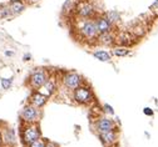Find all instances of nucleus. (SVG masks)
<instances>
[{"mask_svg":"<svg viewBox=\"0 0 158 147\" xmlns=\"http://www.w3.org/2000/svg\"><path fill=\"white\" fill-rule=\"evenodd\" d=\"M13 12V15H19L25 10L26 4L23 2V0H10L9 5H8Z\"/></svg>","mask_w":158,"mask_h":147,"instance_id":"16","label":"nucleus"},{"mask_svg":"<svg viewBox=\"0 0 158 147\" xmlns=\"http://www.w3.org/2000/svg\"><path fill=\"white\" fill-rule=\"evenodd\" d=\"M74 14L79 19H94L98 14L94 4L89 0H79L75 4Z\"/></svg>","mask_w":158,"mask_h":147,"instance_id":"4","label":"nucleus"},{"mask_svg":"<svg viewBox=\"0 0 158 147\" xmlns=\"http://www.w3.org/2000/svg\"><path fill=\"white\" fill-rule=\"evenodd\" d=\"M118 128V125L114 120L109 116H102L98 117L94 121V130L97 131V133L99 132H104V131H109V130H114Z\"/></svg>","mask_w":158,"mask_h":147,"instance_id":"8","label":"nucleus"},{"mask_svg":"<svg viewBox=\"0 0 158 147\" xmlns=\"http://www.w3.org/2000/svg\"><path fill=\"white\" fill-rule=\"evenodd\" d=\"M39 91L50 99L53 95H54V93L58 92V79L50 75V77L48 79V81L40 89H39Z\"/></svg>","mask_w":158,"mask_h":147,"instance_id":"10","label":"nucleus"},{"mask_svg":"<svg viewBox=\"0 0 158 147\" xmlns=\"http://www.w3.org/2000/svg\"><path fill=\"white\" fill-rule=\"evenodd\" d=\"M117 43V37L113 34V31L109 33H104V34H99L97 37V44L102 45L104 47H113Z\"/></svg>","mask_w":158,"mask_h":147,"instance_id":"13","label":"nucleus"},{"mask_svg":"<svg viewBox=\"0 0 158 147\" xmlns=\"http://www.w3.org/2000/svg\"><path fill=\"white\" fill-rule=\"evenodd\" d=\"M47 141H48V140H45V138L40 137V138L35 140L34 142H32L30 145L25 146V147H45V143H47Z\"/></svg>","mask_w":158,"mask_h":147,"instance_id":"22","label":"nucleus"},{"mask_svg":"<svg viewBox=\"0 0 158 147\" xmlns=\"http://www.w3.org/2000/svg\"><path fill=\"white\" fill-rule=\"evenodd\" d=\"M0 84H2V87L4 90H9L13 85V77L10 79H6V77H3L2 80H0Z\"/></svg>","mask_w":158,"mask_h":147,"instance_id":"23","label":"nucleus"},{"mask_svg":"<svg viewBox=\"0 0 158 147\" xmlns=\"http://www.w3.org/2000/svg\"><path fill=\"white\" fill-rule=\"evenodd\" d=\"M151 10H152V11L158 12V0H156L154 4H152V5H151Z\"/></svg>","mask_w":158,"mask_h":147,"instance_id":"27","label":"nucleus"},{"mask_svg":"<svg viewBox=\"0 0 158 147\" xmlns=\"http://www.w3.org/2000/svg\"><path fill=\"white\" fill-rule=\"evenodd\" d=\"M48 101H49V97L45 96L44 93H42L39 90H33V92L29 96V103H32L33 106H35V107L40 110L48 103Z\"/></svg>","mask_w":158,"mask_h":147,"instance_id":"11","label":"nucleus"},{"mask_svg":"<svg viewBox=\"0 0 158 147\" xmlns=\"http://www.w3.org/2000/svg\"><path fill=\"white\" fill-rule=\"evenodd\" d=\"M133 39H134V36H133V34H132V33H129V31H123L119 36L117 37V43H118V45L129 47L132 44L134 43Z\"/></svg>","mask_w":158,"mask_h":147,"instance_id":"17","label":"nucleus"},{"mask_svg":"<svg viewBox=\"0 0 158 147\" xmlns=\"http://www.w3.org/2000/svg\"><path fill=\"white\" fill-rule=\"evenodd\" d=\"M73 101L77 105L81 106H90L92 103L96 102V95L90 86H88L85 82L77 87L73 92Z\"/></svg>","mask_w":158,"mask_h":147,"instance_id":"2","label":"nucleus"},{"mask_svg":"<svg viewBox=\"0 0 158 147\" xmlns=\"http://www.w3.org/2000/svg\"><path fill=\"white\" fill-rule=\"evenodd\" d=\"M112 55L117 56V58H126L130 54V50L127 46H122V45H114L112 47Z\"/></svg>","mask_w":158,"mask_h":147,"instance_id":"18","label":"nucleus"},{"mask_svg":"<svg viewBox=\"0 0 158 147\" xmlns=\"http://www.w3.org/2000/svg\"><path fill=\"white\" fill-rule=\"evenodd\" d=\"M42 117V110L33 106L32 103H26L20 111L21 124H39Z\"/></svg>","mask_w":158,"mask_h":147,"instance_id":"7","label":"nucleus"},{"mask_svg":"<svg viewBox=\"0 0 158 147\" xmlns=\"http://www.w3.org/2000/svg\"><path fill=\"white\" fill-rule=\"evenodd\" d=\"M45 147H59V145L57 142H53V141H47Z\"/></svg>","mask_w":158,"mask_h":147,"instance_id":"26","label":"nucleus"},{"mask_svg":"<svg viewBox=\"0 0 158 147\" xmlns=\"http://www.w3.org/2000/svg\"><path fill=\"white\" fill-rule=\"evenodd\" d=\"M5 56H14V51H10V50H6L5 52Z\"/></svg>","mask_w":158,"mask_h":147,"instance_id":"29","label":"nucleus"},{"mask_svg":"<svg viewBox=\"0 0 158 147\" xmlns=\"http://www.w3.org/2000/svg\"><path fill=\"white\" fill-rule=\"evenodd\" d=\"M2 136H3V143L5 146H15L17 145V132L11 127H5L2 130Z\"/></svg>","mask_w":158,"mask_h":147,"instance_id":"14","label":"nucleus"},{"mask_svg":"<svg viewBox=\"0 0 158 147\" xmlns=\"http://www.w3.org/2000/svg\"><path fill=\"white\" fill-rule=\"evenodd\" d=\"M4 143H3V136H2V131H0V147H2Z\"/></svg>","mask_w":158,"mask_h":147,"instance_id":"31","label":"nucleus"},{"mask_svg":"<svg viewBox=\"0 0 158 147\" xmlns=\"http://www.w3.org/2000/svg\"><path fill=\"white\" fill-rule=\"evenodd\" d=\"M32 60V55L29 54V52H26V54H24V56H23V61H30Z\"/></svg>","mask_w":158,"mask_h":147,"instance_id":"28","label":"nucleus"},{"mask_svg":"<svg viewBox=\"0 0 158 147\" xmlns=\"http://www.w3.org/2000/svg\"><path fill=\"white\" fill-rule=\"evenodd\" d=\"M42 137V130L39 124H23L20 131V140L24 146H28L35 140Z\"/></svg>","mask_w":158,"mask_h":147,"instance_id":"3","label":"nucleus"},{"mask_svg":"<svg viewBox=\"0 0 158 147\" xmlns=\"http://www.w3.org/2000/svg\"><path fill=\"white\" fill-rule=\"evenodd\" d=\"M89 2H92V3H94V2H98V0H89Z\"/></svg>","mask_w":158,"mask_h":147,"instance_id":"32","label":"nucleus"},{"mask_svg":"<svg viewBox=\"0 0 158 147\" xmlns=\"http://www.w3.org/2000/svg\"><path fill=\"white\" fill-rule=\"evenodd\" d=\"M92 55H93L94 59L99 60L100 62H109L112 60V52L108 50H104V49H96L92 51Z\"/></svg>","mask_w":158,"mask_h":147,"instance_id":"15","label":"nucleus"},{"mask_svg":"<svg viewBox=\"0 0 158 147\" xmlns=\"http://www.w3.org/2000/svg\"><path fill=\"white\" fill-rule=\"evenodd\" d=\"M98 138L100 140L102 145L104 147H111L117 143L118 141V128L109 130V131H104L98 133Z\"/></svg>","mask_w":158,"mask_h":147,"instance_id":"9","label":"nucleus"},{"mask_svg":"<svg viewBox=\"0 0 158 147\" xmlns=\"http://www.w3.org/2000/svg\"><path fill=\"white\" fill-rule=\"evenodd\" d=\"M28 3H30V4H35V3H39L40 0H26Z\"/></svg>","mask_w":158,"mask_h":147,"instance_id":"30","label":"nucleus"},{"mask_svg":"<svg viewBox=\"0 0 158 147\" xmlns=\"http://www.w3.org/2000/svg\"><path fill=\"white\" fill-rule=\"evenodd\" d=\"M75 4H77L75 0H65L62 6V15H70L72 12H74Z\"/></svg>","mask_w":158,"mask_h":147,"instance_id":"19","label":"nucleus"},{"mask_svg":"<svg viewBox=\"0 0 158 147\" xmlns=\"http://www.w3.org/2000/svg\"><path fill=\"white\" fill-rule=\"evenodd\" d=\"M74 30L78 33L82 40H85L87 43H96L97 44V37L98 31L96 28L94 19H79L74 21Z\"/></svg>","mask_w":158,"mask_h":147,"instance_id":"1","label":"nucleus"},{"mask_svg":"<svg viewBox=\"0 0 158 147\" xmlns=\"http://www.w3.org/2000/svg\"><path fill=\"white\" fill-rule=\"evenodd\" d=\"M60 84L65 90L73 92L77 87L84 84V79L77 71H65L60 77Z\"/></svg>","mask_w":158,"mask_h":147,"instance_id":"6","label":"nucleus"},{"mask_svg":"<svg viewBox=\"0 0 158 147\" xmlns=\"http://www.w3.org/2000/svg\"><path fill=\"white\" fill-rule=\"evenodd\" d=\"M102 110L105 115H109V116H114V109H113V106H111L109 103H104L102 106Z\"/></svg>","mask_w":158,"mask_h":147,"instance_id":"24","label":"nucleus"},{"mask_svg":"<svg viewBox=\"0 0 158 147\" xmlns=\"http://www.w3.org/2000/svg\"><path fill=\"white\" fill-rule=\"evenodd\" d=\"M94 23H96V28H97L98 34H104V33L113 31L114 25L111 24L104 15H97L94 18Z\"/></svg>","mask_w":158,"mask_h":147,"instance_id":"12","label":"nucleus"},{"mask_svg":"<svg viewBox=\"0 0 158 147\" xmlns=\"http://www.w3.org/2000/svg\"><path fill=\"white\" fill-rule=\"evenodd\" d=\"M13 15L9 6H0V19H6Z\"/></svg>","mask_w":158,"mask_h":147,"instance_id":"21","label":"nucleus"},{"mask_svg":"<svg viewBox=\"0 0 158 147\" xmlns=\"http://www.w3.org/2000/svg\"><path fill=\"white\" fill-rule=\"evenodd\" d=\"M49 77H50V72H49L48 69H45V68H35L30 72L29 79H28V82H29L30 89L39 90L48 81Z\"/></svg>","mask_w":158,"mask_h":147,"instance_id":"5","label":"nucleus"},{"mask_svg":"<svg viewBox=\"0 0 158 147\" xmlns=\"http://www.w3.org/2000/svg\"><path fill=\"white\" fill-rule=\"evenodd\" d=\"M143 114L147 115V116H153V115H154V111H153L151 107H144V109H143Z\"/></svg>","mask_w":158,"mask_h":147,"instance_id":"25","label":"nucleus"},{"mask_svg":"<svg viewBox=\"0 0 158 147\" xmlns=\"http://www.w3.org/2000/svg\"><path fill=\"white\" fill-rule=\"evenodd\" d=\"M104 16L107 18V20L113 25H115L121 21V14L117 10H109L107 12H104Z\"/></svg>","mask_w":158,"mask_h":147,"instance_id":"20","label":"nucleus"}]
</instances>
